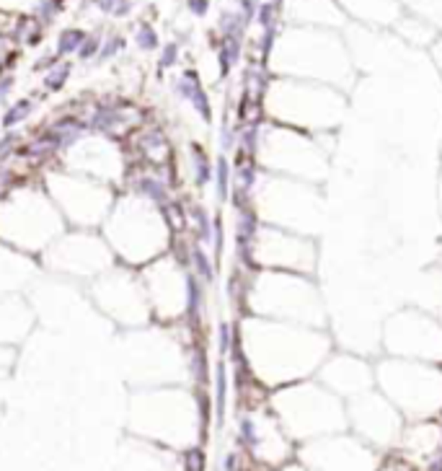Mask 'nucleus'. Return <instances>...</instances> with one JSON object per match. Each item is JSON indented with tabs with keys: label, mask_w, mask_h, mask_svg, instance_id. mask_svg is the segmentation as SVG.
Here are the masks:
<instances>
[{
	"label": "nucleus",
	"mask_w": 442,
	"mask_h": 471,
	"mask_svg": "<svg viewBox=\"0 0 442 471\" xmlns=\"http://www.w3.org/2000/svg\"><path fill=\"white\" fill-rule=\"evenodd\" d=\"M254 298L261 300L256 311L280 316L282 322H308L318 313V295L308 280L298 275H261L254 285Z\"/></svg>",
	"instance_id": "2"
},
{
	"label": "nucleus",
	"mask_w": 442,
	"mask_h": 471,
	"mask_svg": "<svg viewBox=\"0 0 442 471\" xmlns=\"http://www.w3.org/2000/svg\"><path fill=\"white\" fill-rule=\"evenodd\" d=\"M60 60H63V57H57V52L42 54V57L34 63V70H36V73H42V70L47 73V70H49V67H54V65L60 63Z\"/></svg>",
	"instance_id": "26"
},
{
	"label": "nucleus",
	"mask_w": 442,
	"mask_h": 471,
	"mask_svg": "<svg viewBox=\"0 0 442 471\" xmlns=\"http://www.w3.org/2000/svg\"><path fill=\"white\" fill-rule=\"evenodd\" d=\"M437 50H440V52H437V60H440V65H442V44L437 47Z\"/></svg>",
	"instance_id": "28"
},
{
	"label": "nucleus",
	"mask_w": 442,
	"mask_h": 471,
	"mask_svg": "<svg viewBox=\"0 0 442 471\" xmlns=\"http://www.w3.org/2000/svg\"><path fill=\"white\" fill-rule=\"evenodd\" d=\"M362 401V399H360ZM360 428L367 438H380L386 435V428H396V415L383 399H365L362 401V417H360Z\"/></svg>",
	"instance_id": "8"
},
{
	"label": "nucleus",
	"mask_w": 442,
	"mask_h": 471,
	"mask_svg": "<svg viewBox=\"0 0 442 471\" xmlns=\"http://www.w3.org/2000/svg\"><path fill=\"white\" fill-rule=\"evenodd\" d=\"M388 344L396 353L434 360L442 355V329L427 316L401 313L388 324Z\"/></svg>",
	"instance_id": "4"
},
{
	"label": "nucleus",
	"mask_w": 442,
	"mask_h": 471,
	"mask_svg": "<svg viewBox=\"0 0 442 471\" xmlns=\"http://www.w3.org/2000/svg\"><path fill=\"white\" fill-rule=\"evenodd\" d=\"M217 192H220V200H225L228 197V179H230V169H228V161L225 158H220L217 161Z\"/></svg>",
	"instance_id": "24"
},
{
	"label": "nucleus",
	"mask_w": 442,
	"mask_h": 471,
	"mask_svg": "<svg viewBox=\"0 0 442 471\" xmlns=\"http://www.w3.org/2000/svg\"><path fill=\"white\" fill-rule=\"evenodd\" d=\"M88 127L98 132V135H119V132H124L130 127L127 125V112L114 107H98L91 122H88Z\"/></svg>",
	"instance_id": "10"
},
{
	"label": "nucleus",
	"mask_w": 442,
	"mask_h": 471,
	"mask_svg": "<svg viewBox=\"0 0 442 471\" xmlns=\"http://www.w3.org/2000/svg\"><path fill=\"white\" fill-rule=\"evenodd\" d=\"M127 50V39L122 36V34H109L104 36V42H101V50H98V60L101 63H109V60H114L119 52H124Z\"/></svg>",
	"instance_id": "17"
},
{
	"label": "nucleus",
	"mask_w": 442,
	"mask_h": 471,
	"mask_svg": "<svg viewBox=\"0 0 442 471\" xmlns=\"http://www.w3.org/2000/svg\"><path fill=\"white\" fill-rule=\"evenodd\" d=\"M176 94L186 101H192V107L199 112V117L202 119H212V109H210V98H207V91L202 86V81H199V75L189 67V70H184L181 78L176 81Z\"/></svg>",
	"instance_id": "9"
},
{
	"label": "nucleus",
	"mask_w": 442,
	"mask_h": 471,
	"mask_svg": "<svg viewBox=\"0 0 442 471\" xmlns=\"http://www.w3.org/2000/svg\"><path fill=\"white\" fill-rule=\"evenodd\" d=\"M280 91V112H274L290 125H298L302 129H321L331 127L339 119L342 101L329 88L316 86H298V83H282Z\"/></svg>",
	"instance_id": "3"
},
{
	"label": "nucleus",
	"mask_w": 442,
	"mask_h": 471,
	"mask_svg": "<svg viewBox=\"0 0 442 471\" xmlns=\"http://www.w3.org/2000/svg\"><path fill=\"white\" fill-rule=\"evenodd\" d=\"M254 247H256V259L261 257V262L269 267L311 269L313 264V247L298 233L261 231L254 236Z\"/></svg>",
	"instance_id": "6"
},
{
	"label": "nucleus",
	"mask_w": 442,
	"mask_h": 471,
	"mask_svg": "<svg viewBox=\"0 0 442 471\" xmlns=\"http://www.w3.org/2000/svg\"><path fill=\"white\" fill-rule=\"evenodd\" d=\"M380 384L411 415H430L442 401V375L427 365L393 360L380 368Z\"/></svg>",
	"instance_id": "1"
},
{
	"label": "nucleus",
	"mask_w": 442,
	"mask_h": 471,
	"mask_svg": "<svg viewBox=\"0 0 442 471\" xmlns=\"http://www.w3.org/2000/svg\"><path fill=\"white\" fill-rule=\"evenodd\" d=\"M34 112V101L32 98H21V101H16V104H11V107L3 112V117H0V122H3V127L11 129L16 127L19 122H23V119H29V114Z\"/></svg>",
	"instance_id": "15"
},
{
	"label": "nucleus",
	"mask_w": 442,
	"mask_h": 471,
	"mask_svg": "<svg viewBox=\"0 0 442 471\" xmlns=\"http://www.w3.org/2000/svg\"><path fill=\"white\" fill-rule=\"evenodd\" d=\"M264 143L269 145L267 150H272L274 166L287 176H318V169L324 171L321 156H316L318 150L295 129H277L272 135H264Z\"/></svg>",
	"instance_id": "5"
},
{
	"label": "nucleus",
	"mask_w": 442,
	"mask_h": 471,
	"mask_svg": "<svg viewBox=\"0 0 442 471\" xmlns=\"http://www.w3.org/2000/svg\"><path fill=\"white\" fill-rule=\"evenodd\" d=\"M179 52H181V47L179 42H166V47H161V60H158V70H168L173 65L179 63Z\"/></svg>",
	"instance_id": "23"
},
{
	"label": "nucleus",
	"mask_w": 442,
	"mask_h": 471,
	"mask_svg": "<svg viewBox=\"0 0 442 471\" xmlns=\"http://www.w3.org/2000/svg\"><path fill=\"white\" fill-rule=\"evenodd\" d=\"M101 42H104V36L98 32H91L86 34V39H83V44H80V50H78V60H83V63H88V60H93V57H98V50H101Z\"/></svg>",
	"instance_id": "19"
},
{
	"label": "nucleus",
	"mask_w": 442,
	"mask_h": 471,
	"mask_svg": "<svg viewBox=\"0 0 442 471\" xmlns=\"http://www.w3.org/2000/svg\"><path fill=\"white\" fill-rule=\"evenodd\" d=\"M186 213H189L192 223H195L197 238H199V241H210L212 236H210V220H207L205 210H202V207H189Z\"/></svg>",
	"instance_id": "21"
},
{
	"label": "nucleus",
	"mask_w": 442,
	"mask_h": 471,
	"mask_svg": "<svg viewBox=\"0 0 442 471\" xmlns=\"http://www.w3.org/2000/svg\"><path fill=\"white\" fill-rule=\"evenodd\" d=\"M86 34L83 29H78V26H70V29H63L60 36H57V44H54V52L57 57H70V54H76L80 50V44L86 39Z\"/></svg>",
	"instance_id": "12"
},
{
	"label": "nucleus",
	"mask_w": 442,
	"mask_h": 471,
	"mask_svg": "<svg viewBox=\"0 0 442 471\" xmlns=\"http://www.w3.org/2000/svg\"><path fill=\"white\" fill-rule=\"evenodd\" d=\"M238 3H243V0H238Z\"/></svg>",
	"instance_id": "29"
},
{
	"label": "nucleus",
	"mask_w": 442,
	"mask_h": 471,
	"mask_svg": "<svg viewBox=\"0 0 442 471\" xmlns=\"http://www.w3.org/2000/svg\"><path fill=\"white\" fill-rule=\"evenodd\" d=\"M199 303H202V288L197 282V275H189L186 272V316L195 319L197 311H199Z\"/></svg>",
	"instance_id": "18"
},
{
	"label": "nucleus",
	"mask_w": 442,
	"mask_h": 471,
	"mask_svg": "<svg viewBox=\"0 0 442 471\" xmlns=\"http://www.w3.org/2000/svg\"><path fill=\"white\" fill-rule=\"evenodd\" d=\"M63 8H65V0H36L32 6V16L42 26H49L63 13Z\"/></svg>",
	"instance_id": "14"
},
{
	"label": "nucleus",
	"mask_w": 442,
	"mask_h": 471,
	"mask_svg": "<svg viewBox=\"0 0 442 471\" xmlns=\"http://www.w3.org/2000/svg\"><path fill=\"white\" fill-rule=\"evenodd\" d=\"M192 161H195V171H197V184L205 187L210 179H212V169H210V161L202 150L195 145V153H192Z\"/></svg>",
	"instance_id": "20"
},
{
	"label": "nucleus",
	"mask_w": 442,
	"mask_h": 471,
	"mask_svg": "<svg viewBox=\"0 0 442 471\" xmlns=\"http://www.w3.org/2000/svg\"><path fill=\"white\" fill-rule=\"evenodd\" d=\"M135 194L142 197V200H148V202H155V205L168 202V187H166V182L158 179V176H151V174L135 179Z\"/></svg>",
	"instance_id": "11"
},
{
	"label": "nucleus",
	"mask_w": 442,
	"mask_h": 471,
	"mask_svg": "<svg viewBox=\"0 0 442 471\" xmlns=\"http://www.w3.org/2000/svg\"><path fill=\"white\" fill-rule=\"evenodd\" d=\"M186 11L197 19H205L210 13V0H186Z\"/></svg>",
	"instance_id": "25"
},
{
	"label": "nucleus",
	"mask_w": 442,
	"mask_h": 471,
	"mask_svg": "<svg viewBox=\"0 0 442 471\" xmlns=\"http://www.w3.org/2000/svg\"><path fill=\"white\" fill-rule=\"evenodd\" d=\"M331 453V471H370V450L365 446H357L355 440H331L324 446Z\"/></svg>",
	"instance_id": "7"
},
{
	"label": "nucleus",
	"mask_w": 442,
	"mask_h": 471,
	"mask_svg": "<svg viewBox=\"0 0 442 471\" xmlns=\"http://www.w3.org/2000/svg\"><path fill=\"white\" fill-rule=\"evenodd\" d=\"M135 44H137V50H142V52H155V50H161V36H158V32L153 29V23H148V21L137 23V29H135Z\"/></svg>",
	"instance_id": "16"
},
{
	"label": "nucleus",
	"mask_w": 442,
	"mask_h": 471,
	"mask_svg": "<svg viewBox=\"0 0 442 471\" xmlns=\"http://www.w3.org/2000/svg\"><path fill=\"white\" fill-rule=\"evenodd\" d=\"M189 259H192V264L197 267V272H199V278H202V280H207V282H210V280L215 278V272H212V264H210V259H207V254L199 247L192 249V257H189Z\"/></svg>",
	"instance_id": "22"
},
{
	"label": "nucleus",
	"mask_w": 442,
	"mask_h": 471,
	"mask_svg": "<svg viewBox=\"0 0 442 471\" xmlns=\"http://www.w3.org/2000/svg\"><path fill=\"white\" fill-rule=\"evenodd\" d=\"M13 145H16V135L5 132V135H3V140H0V158H3V156H8V153L13 150Z\"/></svg>",
	"instance_id": "27"
},
{
	"label": "nucleus",
	"mask_w": 442,
	"mask_h": 471,
	"mask_svg": "<svg viewBox=\"0 0 442 471\" xmlns=\"http://www.w3.org/2000/svg\"><path fill=\"white\" fill-rule=\"evenodd\" d=\"M70 73H73V65L67 63V60H60V63L54 65V67H49V70L44 73L42 86L47 88L49 94H54V91H63V86L67 83Z\"/></svg>",
	"instance_id": "13"
}]
</instances>
